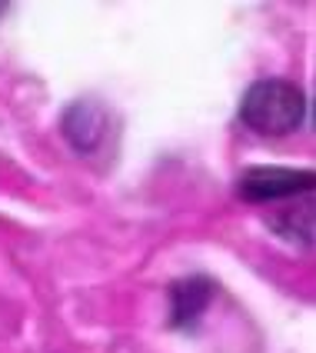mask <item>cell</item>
<instances>
[{
    "mask_svg": "<svg viewBox=\"0 0 316 353\" xmlns=\"http://www.w3.org/2000/svg\"><path fill=\"white\" fill-rule=\"evenodd\" d=\"M240 117L250 130H257L263 137H283L303 123L306 100H303V90L290 80H257L243 97Z\"/></svg>",
    "mask_w": 316,
    "mask_h": 353,
    "instance_id": "cell-1",
    "label": "cell"
},
{
    "mask_svg": "<svg viewBox=\"0 0 316 353\" xmlns=\"http://www.w3.org/2000/svg\"><path fill=\"white\" fill-rule=\"evenodd\" d=\"M240 196L263 203V200H280V196H297L303 190H313V174L310 170H290V167H250L237 183Z\"/></svg>",
    "mask_w": 316,
    "mask_h": 353,
    "instance_id": "cell-2",
    "label": "cell"
},
{
    "mask_svg": "<svg viewBox=\"0 0 316 353\" xmlns=\"http://www.w3.org/2000/svg\"><path fill=\"white\" fill-rule=\"evenodd\" d=\"M210 300V283L203 276H187L173 283V323L183 327V323H193L200 316V310L207 307Z\"/></svg>",
    "mask_w": 316,
    "mask_h": 353,
    "instance_id": "cell-3",
    "label": "cell"
}]
</instances>
